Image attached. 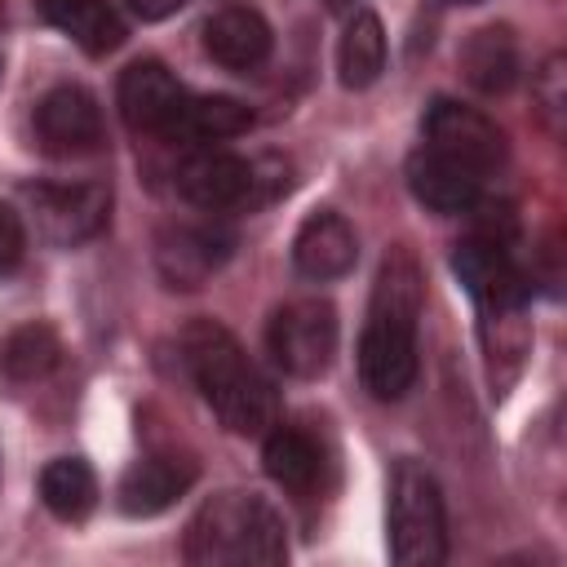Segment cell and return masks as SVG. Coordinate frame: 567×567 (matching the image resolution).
<instances>
[{
	"mask_svg": "<svg viewBox=\"0 0 567 567\" xmlns=\"http://www.w3.org/2000/svg\"><path fill=\"white\" fill-rule=\"evenodd\" d=\"M425 306L421 266L408 248H390L377 284L368 323L359 332V377L372 399H403L416 381V319Z\"/></svg>",
	"mask_w": 567,
	"mask_h": 567,
	"instance_id": "cell-1",
	"label": "cell"
},
{
	"mask_svg": "<svg viewBox=\"0 0 567 567\" xmlns=\"http://www.w3.org/2000/svg\"><path fill=\"white\" fill-rule=\"evenodd\" d=\"M182 359L190 368V381L199 385L204 403L217 412V421L235 434H266L275 425V385L266 372L244 354L230 328L213 319H195L182 332Z\"/></svg>",
	"mask_w": 567,
	"mask_h": 567,
	"instance_id": "cell-2",
	"label": "cell"
},
{
	"mask_svg": "<svg viewBox=\"0 0 567 567\" xmlns=\"http://www.w3.org/2000/svg\"><path fill=\"white\" fill-rule=\"evenodd\" d=\"M182 554L195 567H244V563L275 567L288 558L284 518L275 514V505L266 496L217 492L213 501H204L195 509Z\"/></svg>",
	"mask_w": 567,
	"mask_h": 567,
	"instance_id": "cell-3",
	"label": "cell"
},
{
	"mask_svg": "<svg viewBox=\"0 0 567 567\" xmlns=\"http://www.w3.org/2000/svg\"><path fill=\"white\" fill-rule=\"evenodd\" d=\"M390 558L399 567H434L447 558L443 492L421 461H399L390 474Z\"/></svg>",
	"mask_w": 567,
	"mask_h": 567,
	"instance_id": "cell-4",
	"label": "cell"
},
{
	"mask_svg": "<svg viewBox=\"0 0 567 567\" xmlns=\"http://www.w3.org/2000/svg\"><path fill=\"white\" fill-rule=\"evenodd\" d=\"M266 341L288 377H319L337 354V310L319 297H297L275 310Z\"/></svg>",
	"mask_w": 567,
	"mask_h": 567,
	"instance_id": "cell-5",
	"label": "cell"
},
{
	"mask_svg": "<svg viewBox=\"0 0 567 567\" xmlns=\"http://www.w3.org/2000/svg\"><path fill=\"white\" fill-rule=\"evenodd\" d=\"M27 204L35 217V230L58 244V248H75L89 244L106 230L111 217V186L106 182H66V186H27Z\"/></svg>",
	"mask_w": 567,
	"mask_h": 567,
	"instance_id": "cell-6",
	"label": "cell"
},
{
	"mask_svg": "<svg viewBox=\"0 0 567 567\" xmlns=\"http://www.w3.org/2000/svg\"><path fill=\"white\" fill-rule=\"evenodd\" d=\"M421 133H425V146L478 168L483 177L492 168H501L505 159V137L501 128L478 111V106H465L456 97H434L425 120H421Z\"/></svg>",
	"mask_w": 567,
	"mask_h": 567,
	"instance_id": "cell-7",
	"label": "cell"
},
{
	"mask_svg": "<svg viewBox=\"0 0 567 567\" xmlns=\"http://www.w3.org/2000/svg\"><path fill=\"white\" fill-rule=\"evenodd\" d=\"M257 164H248L244 155L235 151H217V146H204L195 151L182 168H177V190L186 204L204 208V213H235V208H248L257 204Z\"/></svg>",
	"mask_w": 567,
	"mask_h": 567,
	"instance_id": "cell-8",
	"label": "cell"
},
{
	"mask_svg": "<svg viewBox=\"0 0 567 567\" xmlns=\"http://www.w3.org/2000/svg\"><path fill=\"white\" fill-rule=\"evenodd\" d=\"M235 235L221 221H173L155 239V266L168 288H199L226 266Z\"/></svg>",
	"mask_w": 567,
	"mask_h": 567,
	"instance_id": "cell-9",
	"label": "cell"
},
{
	"mask_svg": "<svg viewBox=\"0 0 567 567\" xmlns=\"http://www.w3.org/2000/svg\"><path fill=\"white\" fill-rule=\"evenodd\" d=\"M35 137L58 159H80L102 146V106L80 84H58L35 106Z\"/></svg>",
	"mask_w": 567,
	"mask_h": 567,
	"instance_id": "cell-10",
	"label": "cell"
},
{
	"mask_svg": "<svg viewBox=\"0 0 567 567\" xmlns=\"http://www.w3.org/2000/svg\"><path fill=\"white\" fill-rule=\"evenodd\" d=\"M452 270L478 301V310H505V306H527V275L509 257L501 235H470L452 252Z\"/></svg>",
	"mask_w": 567,
	"mask_h": 567,
	"instance_id": "cell-11",
	"label": "cell"
},
{
	"mask_svg": "<svg viewBox=\"0 0 567 567\" xmlns=\"http://www.w3.org/2000/svg\"><path fill=\"white\" fill-rule=\"evenodd\" d=\"M186 97L190 93L177 84V75L164 62H151V58L124 66L120 89H115V102H120V115L128 120V128L159 133V137H173Z\"/></svg>",
	"mask_w": 567,
	"mask_h": 567,
	"instance_id": "cell-12",
	"label": "cell"
},
{
	"mask_svg": "<svg viewBox=\"0 0 567 567\" xmlns=\"http://www.w3.org/2000/svg\"><path fill=\"white\" fill-rule=\"evenodd\" d=\"M408 186L434 213H470L483 199V173L461 164V159H452V155H443V151H434V146L412 151Z\"/></svg>",
	"mask_w": 567,
	"mask_h": 567,
	"instance_id": "cell-13",
	"label": "cell"
},
{
	"mask_svg": "<svg viewBox=\"0 0 567 567\" xmlns=\"http://www.w3.org/2000/svg\"><path fill=\"white\" fill-rule=\"evenodd\" d=\"M354 257H359V239H354V226L332 213V208H319L310 213L301 226H297V239H292V266L306 275V279H341L354 270Z\"/></svg>",
	"mask_w": 567,
	"mask_h": 567,
	"instance_id": "cell-14",
	"label": "cell"
},
{
	"mask_svg": "<svg viewBox=\"0 0 567 567\" xmlns=\"http://www.w3.org/2000/svg\"><path fill=\"white\" fill-rule=\"evenodd\" d=\"M270 44H275V35L257 9L230 4L204 22V49L226 71H257L270 58Z\"/></svg>",
	"mask_w": 567,
	"mask_h": 567,
	"instance_id": "cell-15",
	"label": "cell"
},
{
	"mask_svg": "<svg viewBox=\"0 0 567 567\" xmlns=\"http://www.w3.org/2000/svg\"><path fill=\"white\" fill-rule=\"evenodd\" d=\"M190 483H195V465H186L177 456H142L120 478V509L133 518L164 514L177 496H186Z\"/></svg>",
	"mask_w": 567,
	"mask_h": 567,
	"instance_id": "cell-16",
	"label": "cell"
},
{
	"mask_svg": "<svg viewBox=\"0 0 567 567\" xmlns=\"http://www.w3.org/2000/svg\"><path fill=\"white\" fill-rule=\"evenodd\" d=\"M40 13L49 27H58L71 44H80L93 58L120 49L124 40V22L106 0H40Z\"/></svg>",
	"mask_w": 567,
	"mask_h": 567,
	"instance_id": "cell-17",
	"label": "cell"
},
{
	"mask_svg": "<svg viewBox=\"0 0 567 567\" xmlns=\"http://www.w3.org/2000/svg\"><path fill=\"white\" fill-rule=\"evenodd\" d=\"M461 71L478 93H487V97L505 93L518 80V40H514V31L509 27L470 31L465 44H461Z\"/></svg>",
	"mask_w": 567,
	"mask_h": 567,
	"instance_id": "cell-18",
	"label": "cell"
},
{
	"mask_svg": "<svg viewBox=\"0 0 567 567\" xmlns=\"http://www.w3.org/2000/svg\"><path fill=\"white\" fill-rule=\"evenodd\" d=\"M261 461H266V474L284 487V492H297L306 496L315 483H319V447L310 434H301L297 425H270L266 430V447H261Z\"/></svg>",
	"mask_w": 567,
	"mask_h": 567,
	"instance_id": "cell-19",
	"label": "cell"
},
{
	"mask_svg": "<svg viewBox=\"0 0 567 567\" xmlns=\"http://www.w3.org/2000/svg\"><path fill=\"white\" fill-rule=\"evenodd\" d=\"M337 71H341L346 89H368V84L381 80V71H385V27L372 9H359L346 22L341 49H337Z\"/></svg>",
	"mask_w": 567,
	"mask_h": 567,
	"instance_id": "cell-20",
	"label": "cell"
},
{
	"mask_svg": "<svg viewBox=\"0 0 567 567\" xmlns=\"http://www.w3.org/2000/svg\"><path fill=\"white\" fill-rule=\"evenodd\" d=\"M40 501L49 505V514L75 523L97 505V478L80 456H58L40 470Z\"/></svg>",
	"mask_w": 567,
	"mask_h": 567,
	"instance_id": "cell-21",
	"label": "cell"
},
{
	"mask_svg": "<svg viewBox=\"0 0 567 567\" xmlns=\"http://www.w3.org/2000/svg\"><path fill=\"white\" fill-rule=\"evenodd\" d=\"M58 359H62V341L49 323H22L0 341V372L18 385L49 377Z\"/></svg>",
	"mask_w": 567,
	"mask_h": 567,
	"instance_id": "cell-22",
	"label": "cell"
},
{
	"mask_svg": "<svg viewBox=\"0 0 567 567\" xmlns=\"http://www.w3.org/2000/svg\"><path fill=\"white\" fill-rule=\"evenodd\" d=\"M248 124H252V111L244 102H235V97H221V93H213V97H186L173 137L226 142V137H239Z\"/></svg>",
	"mask_w": 567,
	"mask_h": 567,
	"instance_id": "cell-23",
	"label": "cell"
},
{
	"mask_svg": "<svg viewBox=\"0 0 567 567\" xmlns=\"http://www.w3.org/2000/svg\"><path fill=\"white\" fill-rule=\"evenodd\" d=\"M536 102H540V115L545 124L558 133V120H563V106H567V84H563V58H549L536 75Z\"/></svg>",
	"mask_w": 567,
	"mask_h": 567,
	"instance_id": "cell-24",
	"label": "cell"
},
{
	"mask_svg": "<svg viewBox=\"0 0 567 567\" xmlns=\"http://www.w3.org/2000/svg\"><path fill=\"white\" fill-rule=\"evenodd\" d=\"M22 252H27V226L9 204H0V275H9L22 261Z\"/></svg>",
	"mask_w": 567,
	"mask_h": 567,
	"instance_id": "cell-25",
	"label": "cell"
},
{
	"mask_svg": "<svg viewBox=\"0 0 567 567\" xmlns=\"http://www.w3.org/2000/svg\"><path fill=\"white\" fill-rule=\"evenodd\" d=\"M128 4H133V13H137V18H146V22H159V18L177 13L186 0H128Z\"/></svg>",
	"mask_w": 567,
	"mask_h": 567,
	"instance_id": "cell-26",
	"label": "cell"
},
{
	"mask_svg": "<svg viewBox=\"0 0 567 567\" xmlns=\"http://www.w3.org/2000/svg\"><path fill=\"white\" fill-rule=\"evenodd\" d=\"M323 4H328V9H332V13H341V9H350V4H354V0H323Z\"/></svg>",
	"mask_w": 567,
	"mask_h": 567,
	"instance_id": "cell-27",
	"label": "cell"
},
{
	"mask_svg": "<svg viewBox=\"0 0 567 567\" xmlns=\"http://www.w3.org/2000/svg\"><path fill=\"white\" fill-rule=\"evenodd\" d=\"M452 4H483V0H452Z\"/></svg>",
	"mask_w": 567,
	"mask_h": 567,
	"instance_id": "cell-28",
	"label": "cell"
}]
</instances>
